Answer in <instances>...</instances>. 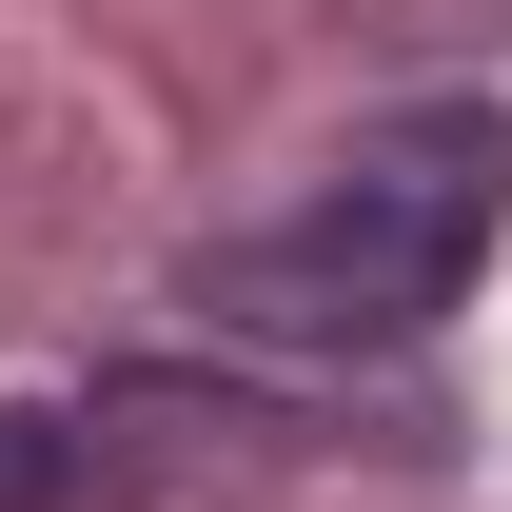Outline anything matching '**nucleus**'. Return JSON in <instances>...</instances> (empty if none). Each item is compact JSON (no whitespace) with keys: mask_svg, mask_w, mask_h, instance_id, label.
Wrapping results in <instances>:
<instances>
[{"mask_svg":"<svg viewBox=\"0 0 512 512\" xmlns=\"http://www.w3.org/2000/svg\"><path fill=\"white\" fill-rule=\"evenodd\" d=\"M0 512H119L99 414H0Z\"/></svg>","mask_w":512,"mask_h":512,"instance_id":"2","label":"nucleus"},{"mask_svg":"<svg viewBox=\"0 0 512 512\" xmlns=\"http://www.w3.org/2000/svg\"><path fill=\"white\" fill-rule=\"evenodd\" d=\"M512 217V119L493 99H434V119H394L335 158L316 217H276L197 276V316L256 335V355H394V335H434L473 296V256Z\"/></svg>","mask_w":512,"mask_h":512,"instance_id":"1","label":"nucleus"}]
</instances>
